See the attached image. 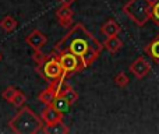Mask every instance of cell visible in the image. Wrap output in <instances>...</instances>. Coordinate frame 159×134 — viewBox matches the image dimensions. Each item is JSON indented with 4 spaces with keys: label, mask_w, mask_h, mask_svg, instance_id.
<instances>
[{
    "label": "cell",
    "mask_w": 159,
    "mask_h": 134,
    "mask_svg": "<svg viewBox=\"0 0 159 134\" xmlns=\"http://www.w3.org/2000/svg\"><path fill=\"white\" fill-rule=\"evenodd\" d=\"M103 44L98 41L82 24H75L67 32L64 38L56 44L55 52H71L82 60V64L87 68L99 58Z\"/></svg>",
    "instance_id": "obj_1"
},
{
    "label": "cell",
    "mask_w": 159,
    "mask_h": 134,
    "mask_svg": "<svg viewBox=\"0 0 159 134\" xmlns=\"http://www.w3.org/2000/svg\"><path fill=\"white\" fill-rule=\"evenodd\" d=\"M45 122L28 106L20 108L17 115L8 122V127L17 134H35L42 130Z\"/></svg>",
    "instance_id": "obj_2"
},
{
    "label": "cell",
    "mask_w": 159,
    "mask_h": 134,
    "mask_svg": "<svg viewBox=\"0 0 159 134\" xmlns=\"http://www.w3.org/2000/svg\"><path fill=\"white\" fill-rule=\"evenodd\" d=\"M36 70L41 74V77H43L49 84L55 82V84L63 85L66 82L67 76H69V74L64 73L63 67L59 62V56L55 50L50 55H48L41 63L36 64Z\"/></svg>",
    "instance_id": "obj_3"
},
{
    "label": "cell",
    "mask_w": 159,
    "mask_h": 134,
    "mask_svg": "<svg viewBox=\"0 0 159 134\" xmlns=\"http://www.w3.org/2000/svg\"><path fill=\"white\" fill-rule=\"evenodd\" d=\"M123 13L138 27H144L152 17V0H129Z\"/></svg>",
    "instance_id": "obj_4"
},
{
    "label": "cell",
    "mask_w": 159,
    "mask_h": 134,
    "mask_svg": "<svg viewBox=\"0 0 159 134\" xmlns=\"http://www.w3.org/2000/svg\"><path fill=\"white\" fill-rule=\"evenodd\" d=\"M59 56V62H60L61 67H63L64 73L66 74H71V73H77V71L84 70V64H82V60L75 56L74 53L71 52H60L57 53Z\"/></svg>",
    "instance_id": "obj_5"
},
{
    "label": "cell",
    "mask_w": 159,
    "mask_h": 134,
    "mask_svg": "<svg viewBox=\"0 0 159 134\" xmlns=\"http://www.w3.org/2000/svg\"><path fill=\"white\" fill-rule=\"evenodd\" d=\"M130 71H131L138 80H143L149 74L151 66H149V63L147 62L145 58H137L130 64Z\"/></svg>",
    "instance_id": "obj_6"
},
{
    "label": "cell",
    "mask_w": 159,
    "mask_h": 134,
    "mask_svg": "<svg viewBox=\"0 0 159 134\" xmlns=\"http://www.w3.org/2000/svg\"><path fill=\"white\" fill-rule=\"evenodd\" d=\"M25 42H27L28 46H31L34 50H41L42 48L46 45L48 36L45 35L42 31L34 30L32 32H30L27 36H25Z\"/></svg>",
    "instance_id": "obj_7"
},
{
    "label": "cell",
    "mask_w": 159,
    "mask_h": 134,
    "mask_svg": "<svg viewBox=\"0 0 159 134\" xmlns=\"http://www.w3.org/2000/svg\"><path fill=\"white\" fill-rule=\"evenodd\" d=\"M63 116L64 115H61L53 105H46V108H45L41 113V118H42V120L45 122V124H52L57 120H61Z\"/></svg>",
    "instance_id": "obj_8"
},
{
    "label": "cell",
    "mask_w": 159,
    "mask_h": 134,
    "mask_svg": "<svg viewBox=\"0 0 159 134\" xmlns=\"http://www.w3.org/2000/svg\"><path fill=\"white\" fill-rule=\"evenodd\" d=\"M73 14H74V11L70 8V6L61 4V7L56 10V17H57L60 25L64 28L70 27L73 24Z\"/></svg>",
    "instance_id": "obj_9"
},
{
    "label": "cell",
    "mask_w": 159,
    "mask_h": 134,
    "mask_svg": "<svg viewBox=\"0 0 159 134\" xmlns=\"http://www.w3.org/2000/svg\"><path fill=\"white\" fill-rule=\"evenodd\" d=\"M57 92H59L57 87L50 82L49 87L45 88L43 91H41V94L38 95V99H39V102H42L43 105H52L55 98L57 96Z\"/></svg>",
    "instance_id": "obj_10"
},
{
    "label": "cell",
    "mask_w": 159,
    "mask_h": 134,
    "mask_svg": "<svg viewBox=\"0 0 159 134\" xmlns=\"http://www.w3.org/2000/svg\"><path fill=\"white\" fill-rule=\"evenodd\" d=\"M41 133H45V134H67L70 133V129L64 124L63 119L61 120H57L52 124H45L42 127Z\"/></svg>",
    "instance_id": "obj_11"
},
{
    "label": "cell",
    "mask_w": 159,
    "mask_h": 134,
    "mask_svg": "<svg viewBox=\"0 0 159 134\" xmlns=\"http://www.w3.org/2000/svg\"><path fill=\"white\" fill-rule=\"evenodd\" d=\"M120 30H121V28H120V25H119V22L116 21V20H112V18L107 20V21L101 27L102 35H105L106 38H109V36L119 35Z\"/></svg>",
    "instance_id": "obj_12"
},
{
    "label": "cell",
    "mask_w": 159,
    "mask_h": 134,
    "mask_svg": "<svg viewBox=\"0 0 159 134\" xmlns=\"http://www.w3.org/2000/svg\"><path fill=\"white\" fill-rule=\"evenodd\" d=\"M103 48L110 53H117L119 50L123 48V41H121L117 35L109 36V38H106V41L103 42Z\"/></svg>",
    "instance_id": "obj_13"
},
{
    "label": "cell",
    "mask_w": 159,
    "mask_h": 134,
    "mask_svg": "<svg viewBox=\"0 0 159 134\" xmlns=\"http://www.w3.org/2000/svg\"><path fill=\"white\" fill-rule=\"evenodd\" d=\"M57 95H63L64 98L70 102V105H74L75 102L78 101V92L71 87V85L66 84V82H64L63 87L60 88V91H59Z\"/></svg>",
    "instance_id": "obj_14"
},
{
    "label": "cell",
    "mask_w": 159,
    "mask_h": 134,
    "mask_svg": "<svg viewBox=\"0 0 159 134\" xmlns=\"http://www.w3.org/2000/svg\"><path fill=\"white\" fill-rule=\"evenodd\" d=\"M145 53L155 62L159 64V36L154 39L152 42H149L145 46Z\"/></svg>",
    "instance_id": "obj_15"
},
{
    "label": "cell",
    "mask_w": 159,
    "mask_h": 134,
    "mask_svg": "<svg viewBox=\"0 0 159 134\" xmlns=\"http://www.w3.org/2000/svg\"><path fill=\"white\" fill-rule=\"evenodd\" d=\"M52 105L59 110V112L61 113V115H66V113L69 112L70 106H71V105H70V102L67 101V99L64 98L63 95H57V96H56Z\"/></svg>",
    "instance_id": "obj_16"
},
{
    "label": "cell",
    "mask_w": 159,
    "mask_h": 134,
    "mask_svg": "<svg viewBox=\"0 0 159 134\" xmlns=\"http://www.w3.org/2000/svg\"><path fill=\"white\" fill-rule=\"evenodd\" d=\"M0 27H2V30L6 31V32H13V31L18 27V22H17V20L14 18L13 16H6L4 18L0 21Z\"/></svg>",
    "instance_id": "obj_17"
},
{
    "label": "cell",
    "mask_w": 159,
    "mask_h": 134,
    "mask_svg": "<svg viewBox=\"0 0 159 134\" xmlns=\"http://www.w3.org/2000/svg\"><path fill=\"white\" fill-rule=\"evenodd\" d=\"M25 102H27V96H25V94L21 92V91H17V94L14 95V98L11 99V104H13L16 108H18V109L24 106Z\"/></svg>",
    "instance_id": "obj_18"
},
{
    "label": "cell",
    "mask_w": 159,
    "mask_h": 134,
    "mask_svg": "<svg viewBox=\"0 0 159 134\" xmlns=\"http://www.w3.org/2000/svg\"><path fill=\"white\" fill-rule=\"evenodd\" d=\"M129 82H130L129 76H127L126 73H123V71L115 76V84L117 85V87L124 88V87H127V85H129Z\"/></svg>",
    "instance_id": "obj_19"
},
{
    "label": "cell",
    "mask_w": 159,
    "mask_h": 134,
    "mask_svg": "<svg viewBox=\"0 0 159 134\" xmlns=\"http://www.w3.org/2000/svg\"><path fill=\"white\" fill-rule=\"evenodd\" d=\"M17 88L16 87H7L4 91L2 92V96H3V99H6L7 102H11V99L14 98V95L17 94Z\"/></svg>",
    "instance_id": "obj_20"
},
{
    "label": "cell",
    "mask_w": 159,
    "mask_h": 134,
    "mask_svg": "<svg viewBox=\"0 0 159 134\" xmlns=\"http://www.w3.org/2000/svg\"><path fill=\"white\" fill-rule=\"evenodd\" d=\"M151 20H154V22L159 27V0H152V17Z\"/></svg>",
    "instance_id": "obj_21"
},
{
    "label": "cell",
    "mask_w": 159,
    "mask_h": 134,
    "mask_svg": "<svg viewBox=\"0 0 159 134\" xmlns=\"http://www.w3.org/2000/svg\"><path fill=\"white\" fill-rule=\"evenodd\" d=\"M32 58H34V60L36 62V64H38V63H41L45 58H46V55H43V53H42V49L41 50H34V56H32Z\"/></svg>",
    "instance_id": "obj_22"
},
{
    "label": "cell",
    "mask_w": 159,
    "mask_h": 134,
    "mask_svg": "<svg viewBox=\"0 0 159 134\" xmlns=\"http://www.w3.org/2000/svg\"><path fill=\"white\" fill-rule=\"evenodd\" d=\"M59 2L61 3V4H64V6H71L74 2H77V0H59Z\"/></svg>",
    "instance_id": "obj_23"
},
{
    "label": "cell",
    "mask_w": 159,
    "mask_h": 134,
    "mask_svg": "<svg viewBox=\"0 0 159 134\" xmlns=\"http://www.w3.org/2000/svg\"><path fill=\"white\" fill-rule=\"evenodd\" d=\"M0 62H2V53H0Z\"/></svg>",
    "instance_id": "obj_24"
}]
</instances>
